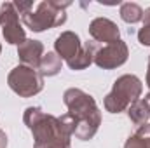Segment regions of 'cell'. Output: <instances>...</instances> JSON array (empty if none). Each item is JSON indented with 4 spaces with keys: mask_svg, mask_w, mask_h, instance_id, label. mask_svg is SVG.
<instances>
[]
</instances>
